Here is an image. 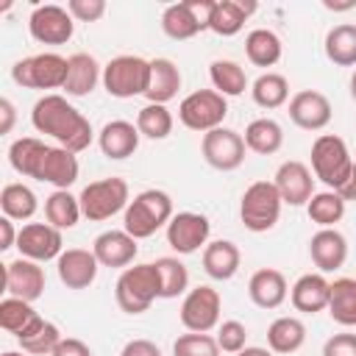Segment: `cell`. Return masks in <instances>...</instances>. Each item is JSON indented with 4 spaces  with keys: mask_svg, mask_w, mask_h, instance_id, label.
I'll use <instances>...</instances> for the list:
<instances>
[{
    "mask_svg": "<svg viewBox=\"0 0 356 356\" xmlns=\"http://www.w3.org/2000/svg\"><path fill=\"white\" fill-rule=\"evenodd\" d=\"M31 122L39 134H47L58 142V147H67L72 153H81L92 145V122L61 95H44L33 103Z\"/></svg>",
    "mask_w": 356,
    "mask_h": 356,
    "instance_id": "6da1fadb",
    "label": "cell"
},
{
    "mask_svg": "<svg viewBox=\"0 0 356 356\" xmlns=\"http://www.w3.org/2000/svg\"><path fill=\"white\" fill-rule=\"evenodd\" d=\"M172 220V200L161 189H145L139 192L122 217V231H128L134 239H147L159 228H164Z\"/></svg>",
    "mask_w": 356,
    "mask_h": 356,
    "instance_id": "7a4b0ae2",
    "label": "cell"
},
{
    "mask_svg": "<svg viewBox=\"0 0 356 356\" xmlns=\"http://www.w3.org/2000/svg\"><path fill=\"white\" fill-rule=\"evenodd\" d=\"M117 306L125 314H142L153 306L156 298H161V278L156 264H134L125 267L114 286Z\"/></svg>",
    "mask_w": 356,
    "mask_h": 356,
    "instance_id": "3957f363",
    "label": "cell"
},
{
    "mask_svg": "<svg viewBox=\"0 0 356 356\" xmlns=\"http://www.w3.org/2000/svg\"><path fill=\"white\" fill-rule=\"evenodd\" d=\"M281 195L275 189L273 181H256L242 192L239 200V220L248 231L253 234H264L270 228H275L278 217H281Z\"/></svg>",
    "mask_w": 356,
    "mask_h": 356,
    "instance_id": "277c9868",
    "label": "cell"
},
{
    "mask_svg": "<svg viewBox=\"0 0 356 356\" xmlns=\"http://www.w3.org/2000/svg\"><path fill=\"white\" fill-rule=\"evenodd\" d=\"M353 159L350 150L345 145L342 136L337 134H320L312 145V172L314 178H320L328 189H337L353 170Z\"/></svg>",
    "mask_w": 356,
    "mask_h": 356,
    "instance_id": "5b68a950",
    "label": "cell"
},
{
    "mask_svg": "<svg viewBox=\"0 0 356 356\" xmlns=\"http://www.w3.org/2000/svg\"><path fill=\"white\" fill-rule=\"evenodd\" d=\"M70 58L58 53H39L19 58L11 67V78L22 89H64Z\"/></svg>",
    "mask_w": 356,
    "mask_h": 356,
    "instance_id": "8992f818",
    "label": "cell"
},
{
    "mask_svg": "<svg viewBox=\"0 0 356 356\" xmlns=\"http://www.w3.org/2000/svg\"><path fill=\"white\" fill-rule=\"evenodd\" d=\"M150 83V61L142 56H117L103 67V86L111 97L128 100L145 95Z\"/></svg>",
    "mask_w": 356,
    "mask_h": 356,
    "instance_id": "52a82bcc",
    "label": "cell"
},
{
    "mask_svg": "<svg viewBox=\"0 0 356 356\" xmlns=\"http://www.w3.org/2000/svg\"><path fill=\"white\" fill-rule=\"evenodd\" d=\"M78 200H81L83 217L92 220V222H100V220H108V217H114L117 211L128 209L131 192H128L125 178L111 175V178H100V181L86 184Z\"/></svg>",
    "mask_w": 356,
    "mask_h": 356,
    "instance_id": "ba28073f",
    "label": "cell"
},
{
    "mask_svg": "<svg viewBox=\"0 0 356 356\" xmlns=\"http://www.w3.org/2000/svg\"><path fill=\"white\" fill-rule=\"evenodd\" d=\"M225 114H228V103L214 89H197V92L186 95L178 106L181 125L189 128V131H200V134H209V131L220 128Z\"/></svg>",
    "mask_w": 356,
    "mask_h": 356,
    "instance_id": "9c48e42d",
    "label": "cell"
},
{
    "mask_svg": "<svg viewBox=\"0 0 356 356\" xmlns=\"http://www.w3.org/2000/svg\"><path fill=\"white\" fill-rule=\"evenodd\" d=\"M220 309H222V298L214 286H195L184 295L181 303V325L186 331L195 334H209L211 328L220 325Z\"/></svg>",
    "mask_w": 356,
    "mask_h": 356,
    "instance_id": "30bf717a",
    "label": "cell"
},
{
    "mask_svg": "<svg viewBox=\"0 0 356 356\" xmlns=\"http://www.w3.org/2000/svg\"><path fill=\"white\" fill-rule=\"evenodd\" d=\"M200 153H203V159H206L209 167H214L220 172H231V170L242 167L245 153H248V145H245L242 134L220 125V128L203 134Z\"/></svg>",
    "mask_w": 356,
    "mask_h": 356,
    "instance_id": "8fae6325",
    "label": "cell"
},
{
    "mask_svg": "<svg viewBox=\"0 0 356 356\" xmlns=\"http://www.w3.org/2000/svg\"><path fill=\"white\" fill-rule=\"evenodd\" d=\"M28 31H31L33 42H39V44H67L72 39L75 19L70 17L67 8L56 6V3H44L31 11Z\"/></svg>",
    "mask_w": 356,
    "mask_h": 356,
    "instance_id": "7c38bea8",
    "label": "cell"
},
{
    "mask_svg": "<svg viewBox=\"0 0 356 356\" xmlns=\"http://www.w3.org/2000/svg\"><path fill=\"white\" fill-rule=\"evenodd\" d=\"M209 234H211V222L197 211H178L167 222V245L181 256L206 248Z\"/></svg>",
    "mask_w": 356,
    "mask_h": 356,
    "instance_id": "4fadbf2b",
    "label": "cell"
},
{
    "mask_svg": "<svg viewBox=\"0 0 356 356\" xmlns=\"http://www.w3.org/2000/svg\"><path fill=\"white\" fill-rule=\"evenodd\" d=\"M64 239H61V231L53 228L50 222H28L19 228V236H17V250L22 259H31V261H50V259H58L64 250Z\"/></svg>",
    "mask_w": 356,
    "mask_h": 356,
    "instance_id": "5bb4252c",
    "label": "cell"
},
{
    "mask_svg": "<svg viewBox=\"0 0 356 356\" xmlns=\"http://www.w3.org/2000/svg\"><path fill=\"white\" fill-rule=\"evenodd\" d=\"M3 286L11 298L33 303L44 295V270L39 267V261L19 256L3 267Z\"/></svg>",
    "mask_w": 356,
    "mask_h": 356,
    "instance_id": "9a60e30c",
    "label": "cell"
},
{
    "mask_svg": "<svg viewBox=\"0 0 356 356\" xmlns=\"http://www.w3.org/2000/svg\"><path fill=\"white\" fill-rule=\"evenodd\" d=\"M331 100L317 89H300L289 97V120L303 131H323L331 122Z\"/></svg>",
    "mask_w": 356,
    "mask_h": 356,
    "instance_id": "2e32d148",
    "label": "cell"
},
{
    "mask_svg": "<svg viewBox=\"0 0 356 356\" xmlns=\"http://www.w3.org/2000/svg\"><path fill=\"white\" fill-rule=\"evenodd\" d=\"M97 270H100V261L95 259L92 250H83V248H67L56 259L58 281L67 289H86V286H92L95 278H97Z\"/></svg>",
    "mask_w": 356,
    "mask_h": 356,
    "instance_id": "e0dca14e",
    "label": "cell"
},
{
    "mask_svg": "<svg viewBox=\"0 0 356 356\" xmlns=\"http://www.w3.org/2000/svg\"><path fill=\"white\" fill-rule=\"evenodd\" d=\"M278 195L284 203L289 206H306L314 195V178H312V170L303 164V161H284L278 170H275V178H273Z\"/></svg>",
    "mask_w": 356,
    "mask_h": 356,
    "instance_id": "ac0fdd59",
    "label": "cell"
},
{
    "mask_svg": "<svg viewBox=\"0 0 356 356\" xmlns=\"http://www.w3.org/2000/svg\"><path fill=\"white\" fill-rule=\"evenodd\" d=\"M139 136H142V134H139V128H136L134 122H128V120H111V122H106V125L100 128L97 145H100V153H103L106 159L122 161V159H128V156L136 153Z\"/></svg>",
    "mask_w": 356,
    "mask_h": 356,
    "instance_id": "d6986e66",
    "label": "cell"
},
{
    "mask_svg": "<svg viewBox=\"0 0 356 356\" xmlns=\"http://www.w3.org/2000/svg\"><path fill=\"white\" fill-rule=\"evenodd\" d=\"M92 253L100 261V267H128L134 264L139 245L128 231H103L92 242Z\"/></svg>",
    "mask_w": 356,
    "mask_h": 356,
    "instance_id": "ffe728a7",
    "label": "cell"
},
{
    "mask_svg": "<svg viewBox=\"0 0 356 356\" xmlns=\"http://www.w3.org/2000/svg\"><path fill=\"white\" fill-rule=\"evenodd\" d=\"M78 156L67 147H47L39 170H36V181L42 184H53L56 189H70L78 181Z\"/></svg>",
    "mask_w": 356,
    "mask_h": 356,
    "instance_id": "44dd1931",
    "label": "cell"
},
{
    "mask_svg": "<svg viewBox=\"0 0 356 356\" xmlns=\"http://www.w3.org/2000/svg\"><path fill=\"white\" fill-rule=\"evenodd\" d=\"M248 295H250L253 306L270 312V309H278V306L286 300L289 286H286V278H284L281 270H275V267H261V270H256V273L250 275V281H248Z\"/></svg>",
    "mask_w": 356,
    "mask_h": 356,
    "instance_id": "7402d4cb",
    "label": "cell"
},
{
    "mask_svg": "<svg viewBox=\"0 0 356 356\" xmlns=\"http://www.w3.org/2000/svg\"><path fill=\"white\" fill-rule=\"evenodd\" d=\"M328 298H331V281L323 273H306L289 289L292 306L303 314H317L328 309Z\"/></svg>",
    "mask_w": 356,
    "mask_h": 356,
    "instance_id": "603a6c76",
    "label": "cell"
},
{
    "mask_svg": "<svg viewBox=\"0 0 356 356\" xmlns=\"http://www.w3.org/2000/svg\"><path fill=\"white\" fill-rule=\"evenodd\" d=\"M309 256L320 273H334L348 259V242L337 228H320L309 242Z\"/></svg>",
    "mask_w": 356,
    "mask_h": 356,
    "instance_id": "cb8c5ba5",
    "label": "cell"
},
{
    "mask_svg": "<svg viewBox=\"0 0 356 356\" xmlns=\"http://www.w3.org/2000/svg\"><path fill=\"white\" fill-rule=\"evenodd\" d=\"M184 78H181V70L175 67V61L170 58H153L150 61V83H147V103H159V106H167L178 89H181Z\"/></svg>",
    "mask_w": 356,
    "mask_h": 356,
    "instance_id": "d4e9b609",
    "label": "cell"
},
{
    "mask_svg": "<svg viewBox=\"0 0 356 356\" xmlns=\"http://www.w3.org/2000/svg\"><path fill=\"white\" fill-rule=\"evenodd\" d=\"M239 261H242V253L231 239H214L203 248V270L214 281L234 278L239 270Z\"/></svg>",
    "mask_w": 356,
    "mask_h": 356,
    "instance_id": "484cf974",
    "label": "cell"
},
{
    "mask_svg": "<svg viewBox=\"0 0 356 356\" xmlns=\"http://www.w3.org/2000/svg\"><path fill=\"white\" fill-rule=\"evenodd\" d=\"M97 81H103V72H100V64L95 56H89V53L70 56L67 81H64V92L70 97H86L97 86Z\"/></svg>",
    "mask_w": 356,
    "mask_h": 356,
    "instance_id": "4316f807",
    "label": "cell"
},
{
    "mask_svg": "<svg viewBox=\"0 0 356 356\" xmlns=\"http://www.w3.org/2000/svg\"><path fill=\"white\" fill-rule=\"evenodd\" d=\"M256 8H259L256 0H217L209 31H214L217 36H234L242 31V25Z\"/></svg>",
    "mask_w": 356,
    "mask_h": 356,
    "instance_id": "83f0119b",
    "label": "cell"
},
{
    "mask_svg": "<svg viewBox=\"0 0 356 356\" xmlns=\"http://www.w3.org/2000/svg\"><path fill=\"white\" fill-rule=\"evenodd\" d=\"M242 139H245L248 150H253L259 156H273L284 145V128L275 120H270V117H259V120H253L245 128V136Z\"/></svg>",
    "mask_w": 356,
    "mask_h": 356,
    "instance_id": "f1b7e54d",
    "label": "cell"
},
{
    "mask_svg": "<svg viewBox=\"0 0 356 356\" xmlns=\"http://www.w3.org/2000/svg\"><path fill=\"white\" fill-rule=\"evenodd\" d=\"M83 217L81 211V200L75 195H70V189H56L47 200H44V220L58 228V231H70L78 225V220Z\"/></svg>",
    "mask_w": 356,
    "mask_h": 356,
    "instance_id": "f546056e",
    "label": "cell"
},
{
    "mask_svg": "<svg viewBox=\"0 0 356 356\" xmlns=\"http://www.w3.org/2000/svg\"><path fill=\"white\" fill-rule=\"evenodd\" d=\"M325 58L337 67H356V25L342 22L325 33Z\"/></svg>",
    "mask_w": 356,
    "mask_h": 356,
    "instance_id": "4dcf8cb0",
    "label": "cell"
},
{
    "mask_svg": "<svg viewBox=\"0 0 356 356\" xmlns=\"http://www.w3.org/2000/svg\"><path fill=\"white\" fill-rule=\"evenodd\" d=\"M161 31L170 39L184 42V39H192V36L203 33V25L197 22L189 0H184V3H172V6L164 8V14H161Z\"/></svg>",
    "mask_w": 356,
    "mask_h": 356,
    "instance_id": "1f68e13d",
    "label": "cell"
},
{
    "mask_svg": "<svg viewBox=\"0 0 356 356\" xmlns=\"http://www.w3.org/2000/svg\"><path fill=\"white\" fill-rule=\"evenodd\" d=\"M306 342V325L298 317H278L267 328V345L273 353H295Z\"/></svg>",
    "mask_w": 356,
    "mask_h": 356,
    "instance_id": "d6a6232c",
    "label": "cell"
},
{
    "mask_svg": "<svg viewBox=\"0 0 356 356\" xmlns=\"http://www.w3.org/2000/svg\"><path fill=\"white\" fill-rule=\"evenodd\" d=\"M328 314L337 325H345V328L356 325V278H337L331 284Z\"/></svg>",
    "mask_w": 356,
    "mask_h": 356,
    "instance_id": "836d02e7",
    "label": "cell"
},
{
    "mask_svg": "<svg viewBox=\"0 0 356 356\" xmlns=\"http://www.w3.org/2000/svg\"><path fill=\"white\" fill-rule=\"evenodd\" d=\"M47 147H50V145L39 142L36 136H19V139H14L11 147H8V161H11V167H14L19 175L36 178V170H39V164H42Z\"/></svg>",
    "mask_w": 356,
    "mask_h": 356,
    "instance_id": "e575fe53",
    "label": "cell"
},
{
    "mask_svg": "<svg viewBox=\"0 0 356 356\" xmlns=\"http://www.w3.org/2000/svg\"><path fill=\"white\" fill-rule=\"evenodd\" d=\"M245 56L256 67H273L281 61V39L267 28H256L245 36Z\"/></svg>",
    "mask_w": 356,
    "mask_h": 356,
    "instance_id": "d590c367",
    "label": "cell"
},
{
    "mask_svg": "<svg viewBox=\"0 0 356 356\" xmlns=\"http://www.w3.org/2000/svg\"><path fill=\"white\" fill-rule=\"evenodd\" d=\"M250 97L261 108H281L289 100V81L281 72H261L250 83Z\"/></svg>",
    "mask_w": 356,
    "mask_h": 356,
    "instance_id": "8d00e7d4",
    "label": "cell"
},
{
    "mask_svg": "<svg viewBox=\"0 0 356 356\" xmlns=\"http://www.w3.org/2000/svg\"><path fill=\"white\" fill-rule=\"evenodd\" d=\"M209 78H211V86L214 92H220L222 97H236L248 89V75L245 70L236 64V61H228V58H217L209 64Z\"/></svg>",
    "mask_w": 356,
    "mask_h": 356,
    "instance_id": "74e56055",
    "label": "cell"
},
{
    "mask_svg": "<svg viewBox=\"0 0 356 356\" xmlns=\"http://www.w3.org/2000/svg\"><path fill=\"white\" fill-rule=\"evenodd\" d=\"M64 337H61V331H58V325H53V323H47L44 317H39L22 337H17V342H19V348L25 350V353H31V356H53V350L58 348V342H61Z\"/></svg>",
    "mask_w": 356,
    "mask_h": 356,
    "instance_id": "f35d334b",
    "label": "cell"
},
{
    "mask_svg": "<svg viewBox=\"0 0 356 356\" xmlns=\"http://www.w3.org/2000/svg\"><path fill=\"white\" fill-rule=\"evenodd\" d=\"M0 209H3V217H8V220H31L36 214L39 203H36V195L31 186L6 184L0 192Z\"/></svg>",
    "mask_w": 356,
    "mask_h": 356,
    "instance_id": "ab89813d",
    "label": "cell"
},
{
    "mask_svg": "<svg viewBox=\"0 0 356 356\" xmlns=\"http://www.w3.org/2000/svg\"><path fill=\"white\" fill-rule=\"evenodd\" d=\"M42 314L28 303V300H19V298H3L0 300V328L14 334V337H22Z\"/></svg>",
    "mask_w": 356,
    "mask_h": 356,
    "instance_id": "60d3db41",
    "label": "cell"
},
{
    "mask_svg": "<svg viewBox=\"0 0 356 356\" xmlns=\"http://www.w3.org/2000/svg\"><path fill=\"white\" fill-rule=\"evenodd\" d=\"M306 211H309V220L317 222L320 228H334L345 217V200L334 189L314 192L312 200L306 203Z\"/></svg>",
    "mask_w": 356,
    "mask_h": 356,
    "instance_id": "b9f144b4",
    "label": "cell"
},
{
    "mask_svg": "<svg viewBox=\"0 0 356 356\" xmlns=\"http://www.w3.org/2000/svg\"><path fill=\"white\" fill-rule=\"evenodd\" d=\"M153 264H156L159 278H161V298L170 300V298H178V295L186 292V286H189V270H186V264L181 259L161 256Z\"/></svg>",
    "mask_w": 356,
    "mask_h": 356,
    "instance_id": "7bdbcfd3",
    "label": "cell"
},
{
    "mask_svg": "<svg viewBox=\"0 0 356 356\" xmlns=\"http://www.w3.org/2000/svg\"><path fill=\"white\" fill-rule=\"evenodd\" d=\"M172 114L167 111V106H159V103H147L145 108H139L136 114V128L142 136L159 142V139H167L172 134Z\"/></svg>",
    "mask_w": 356,
    "mask_h": 356,
    "instance_id": "ee69618b",
    "label": "cell"
},
{
    "mask_svg": "<svg viewBox=\"0 0 356 356\" xmlns=\"http://www.w3.org/2000/svg\"><path fill=\"white\" fill-rule=\"evenodd\" d=\"M172 356H220V345L209 334H181L172 342Z\"/></svg>",
    "mask_w": 356,
    "mask_h": 356,
    "instance_id": "f6af8a7d",
    "label": "cell"
},
{
    "mask_svg": "<svg viewBox=\"0 0 356 356\" xmlns=\"http://www.w3.org/2000/svg\"><path fill=\"white\" fill-rule=\"evenodd\" d=\"M214 339H217L220 350H225V353H239V350H245L248 328H245L239 320H225V323H220Z\"/></svg>",
    "mask_w": 356,
    "mask_h": 356,
    "instance_id": "bcb514c9",
    "label": "cell"
},
{
    "mask_svg": "<svg viewBox=\"0 0 356 356\" xmlns=\"http://www.w3.org/2000/svg\"><path fill=\"white\" fill-rule=\"evenodd\" d=\"M67 11L78 22H97L106 14V0H70Z\"/></svg>",
    "mask_w": 356,
    "mask_h": 356,
    "instance_id": "7dc6e473",
    "label": "cell"
},
{
    "mask_svg": "<svg viewBox=\"0 0 356 356\" xmlns=\"http://www.w3.org/2000/svg\"><path fill=\"white\" fill-rule=\"evenodd\" d=\"M323 356H356V334H334L323 345Z\"/></svg>",
    "mask_w": 356,
    "mask_h": 356,
    "instance_id": "c3c4849f",
    "label": "cell"
},
{
    "mask_svg": "<svg viewBox=\"0 0 356 356\" xmlns=\"http://www.w3.org/2000/svg\"><path fill=\"white\" fill-rule=\"evenodd\" d=\"M53 356H92V350H89V345H86L83 339H78V337H64V339L58 342V348L53 350Z\"/></svg>",
    "mask_w": 356,
    "mask_h": 356,
    "instance_id": "681fc988",
    "label": "cell"
},
{
    "mask_svg": "<svg viewBox=\"0 0 356 356\" xmlns=\"http://www.w3.org/2000/svg\"><path fill=\"white\" fill-rule=\"evenodd\" d=\"M120 356H161V348L150 339H131V342H125Z\"/></svg>",
    "mask_w": 356,
    "mask_h": 356,
    "instance_id": "f907efd6",
    "label": "cell"
},
{
    "mask_svg": "<svg viewBox=\"0 0 356 356\" xmlns=\"http://www.w3.org/2000/svg\"><path fill=\"white\" fill-rule=\"evenodd\" d=\"M17 236H19V231L14 228V220L0 217V250L17 248Z\"/></svg>",
    "mask_w": 356,
    "mask_h": 356,
    "instance_id": "816d5d0a",
    "label": "cell"
},
{
    "mask_svg": "<svg viewBox=\"0 0 356 356\" xmlns=\"http://www.w3.org/2000/svg\"><path fill=\"white\" fill-rule=\"evenodd\" d=\"M14 120H17V108L8 97H0V134H11L14 128Z\"/></svg>",
    "mask_w": 356,
    "mask_h": 356,
    "instance_id": "f5cc1de1",
    "label": "cell"
},
{
    "mask_svg": "<svg viewBox=\"0 0 356 356\" xmlns=\"http://www.w3.org/2000/svg\"><path fill=\"white\" fill-rule=\"evenodd\" d=\"M334 192H337V195H339L345 203H348V200H356V164H353L350 175H348V178H345V181H342V184H339Z\"/></svg>",
    "mask_w": 356,
    "mask_h": 356,
    "instance_id": "db71d44e",
    "label": "cell"
},
{
    "mask_svg": "<svg viewBox=\"0 0 356 356\" xmlns=\"http://www.w3.org/2000/svg\"><path fill=\"white\" fill-rule=\"evenodd\" d=\"M323 6L328 11H350V8H356V0H350V3H331V0H325Z\"/></svg>",
    "mask_w": 356,
    "mask_h": 356,
    "instance_id": "11a10c76",
    "label": "cell"
},
{
    "mask_svg": "<svg viewBox=\"0 0 356 356\" xmlns=\"http://www.w3.org/2000/svg\"><path fill=\"white\" fill-rule=\"evenodd\" d=\"M236 356H275L270 348H245V350H239Z\"/></svg>",
    "mask_w": 356,
    "mask_h": 356,
    "instance_id": "9f6ffc18",
    "label": "cell"
},
{
    "mask_svg": "<svg viewBox=\"0 0 356 356\" xmlns=\"http://www.w3.org/2000/svg\"><path fill=\"white\" fill-rule=\"evenodd\" d=\"M348 86H350V97L356 100V70H353V75H350V83H348Z\"/></svg>",
    "mask_w": 356,
    "mask_h": 356,
    "instance_id": "6f0895ef",
    "label": "cell"
},
{
    "mask_svg": "<svg viewBox=\"0 0 356 356\" xmlns=\"http://www.w3.org/2000/svg\"><path fill=\"white\" fill-rule=\"evenodd\" d=\"M0 356H31V353H25V350H22V353H19V350H6V353H0Z\"/></svg>",
    "mask_w": 356,
    "mask_h": 356,
    "instance_id": "680465c9",
    "label": "cell"
}]
</instances>
